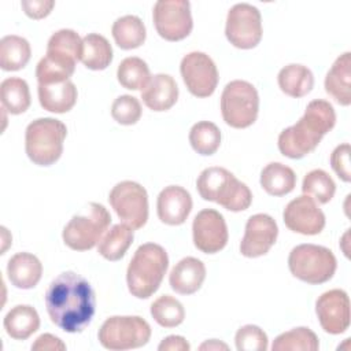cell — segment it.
<instances>
[{"mask_svg": "<svg viewBox=\"0 0 351 351\" xmlns=\"http://www.w3.org/2000/svg\"><path fill=\"white\" fill-rule=\"evenodd\" d=\"M97 337L111 351L138 348L149 341L151 326L138 315H112L101 324Z\"/></svg>", "mask_w": 351, "mask_h": 351, "instance_id": "9", "label": "cell"}, {"mask_svg": "<svg viewBox=\"0 0 351 351\" xmlns=\"http://www.w3.org/2000/svg\"><path fill=\"white\" fill-rule=\"evenodd\" d=\"M38 101L41 107L49 112L63 114L70 111L77 101V88L69 80L58 84L38 85Z\"/></svg>", "mask_w": 351, "mask_h": 351, "instance_id": "23", "label": "cell"}, {"mask_svg": "<svg viewBox=\"0 0 351 351\" xmlns=\"http://www.w3.org/2000/svg\"><path fill=\"white\" fill-rule=\"evenodd\" d=\"M302 191L303 195L313 197L317 203L326 204L335 196L336 184L325 170L314 169L304 176Z\"/></svg>", "mask_w": 351, "mask_h": 351, "instance_id": "36", "label": "cell"}, {"mask_svg": "<svg viewBox=\"0 0 351 351\" xmlns=\"http://www.w3.org/2000/svg\"><path fill=\"white\" fill-rule=\"evenodd\" d=\"M225 36L236 48H255L262 38V18L259 10L248 3L234 4L226 16Z\"/></svg>", "mask_w": 351, "mask_h": 351, "instance_id": "11", "label": "cell"}, {"mask_svg": "<svg viewBox=\"0 0 351 351\" xmlns=\"http://www.w3.org/2000/svg\"><path fill=\"white\" fill-rule=\"evenodd\" d=\"M350 154L351 148L348 143L337 145L330 155V166L340 180L344 182L351 181V169H350Z\"/></svg>", "mask_w": 351, "mask_h": 351, "instance_id": "41", "label": "cell"}, {"mask_svg": "<svg viewBox=\"0 0 351 351\" xmlns=\"http://www.w3.org/2000/svg\"><path fill=\"white\" fill-rule=\"evenodd\" d=\"M335 123L336 112L332 104L322 99L311 100L303 117L280 133L278 149L287 158L300 159L317 148Z\"/></svg>", "mask_w": 351, "mask_h": 351, "instance_id": "2", "label": "cell"}, {"mask_svg": "<svg viewBox=\"0 0 351 351\" xmlns=\"http://www.w3.org/2000/svg\"><path fill=\"white\" fill-rule=\"evenodd\" d=\"M3 325L11 339L26 340L38 330L40 315L33 306L18 304L5 314Z\"/></svg>", "mask_w": 351, "mask_h": 351, "instance_id": "24", "label": "cell"}, {"mask_svg": "<svg viewBox=\"0 0 351 351\" xmlns=\"http://www.w3.org/2000/svg\"><path fill=\"white\" fill-rule=\"evenodd\" d=\"M195 247L204 254H215L228 244L229 233L225 218L214 208H204L196 214L192 222Z\"/></svg>", "mask_w": 351, "mask_h": 351, "instance_id": "14", "label": "cell"}, {"mask_svg": "<svg viewBox=\"0 0 351 351\" xmlns=\"http://www.w3.org/2000/svg\"><path fill=\"white\" fill-rule=\"evenodd\" d=\"M152 18L158 34L167 41L184 40L193 27L188 0H159L154 5Z\"/></svg>", "mask_w": 351, "mask_h": 351, "instance_id": "12", "label": "cell"}, {"mask_svg": "<svg viewBox=\"0 0 351 351\" xmlns=\"http://www.w3.org/2000/svg\"><path fill=\"white\" fill-rule=\"evenodd\" d=\"M239 351H266L269 347L267 335L256 325L241 326L234 336Z\"/></svg>", "mask_w": 351, "mask_h": 351, "instance_id": "40", "label": "cell"}, {"mask_svg": "<svg viewBox=\"0 0 351 351\" xmlns=\"http://www.w3.org/2000/svg\"><path fill=\"white\" fill-rule=\"evenodd\" d=\"M259 95L256 88L243 80L226 84L221 95V114L226 125L234 129L251 126L258 117Z\"/></svg>", "mask_w": 351, "mask_h": 351, "instance_id": "8", "label": "cell"}, {"mask_svg": "<svg viewBox=\"0 0 351 351\" xmlns=\"http://www.w3.org/2000/svg\"><path fill=\"white\" fill-rule=\"evenodd\" d=\"M115 44L121 49H134L144 44L147 30L143 21L136 15H125L118 18L111 27Z\"/></svg>", "mask_w": 351, "mask_h": 351, "instance_id": "31", "label": "cell"}, {"mask_svg": "<svg viewBox=\"0 0 351 351\" xmlns=\"http://www.w3.org/2000/svg\"><path fill=\"white\" fill-rule=\"evenodd\" d=\"M169 256L166 250L155 243L141 244L126 270L129 292L138 299L152 296L167 271Z\"/></svg>", "mask_w": 351, "mask_h": 351, "instance_id": "3", "label": "cell"}, {"mask_svg": "<svg viewBox=\"0 0 351 351\" xmlns=\"http://www.w3.org/2000/svg\"><path fill=\"white\" fill-rule=\"evenodd\" d=\"M285 226L304 236H314L322 232L325 228V214L318 207V203L307 196L302 195L291 200L282 213Z\"/></svg>", "mask_w": 351, "mask_h": 351, "instance_id": "15", "label": "cell"}, {"mask_svg": "<svg viewBox=\"0 0 351 351\" xmlns=\"http://www.w3.org/2000/svg\"><path fill=\"white\" fill-rule=\"evenodd\" d=\"M151 315L163 328H176L182 324L185 310L180 300L170 295H162L151 304Z\"/></svg>", "mask_w": 351, "mask_h": 351, "instance_id": "37", "label": "cell"}, {"mask_svg": "<svg viewBox=\"0 0 351 351\" xmlns=\"http://www.w3.org/2000/svg\"><path fill=\"white\" fill-rule=\"evenodd\" d=\"M181 77L188 90L196 97H208L218 85V70L214 60L204 52L186 53L180 64Z\"/></svg>", "mask_w": 351, "mask_h": 351, "instance_id": "13", "label": "cell"}, {"mask_svg": "<svg viewBox=\"0 0 351 351\" xmlns=\"http://www.w3.org/2000/svg\"><path fill=\"white\" fill-rule=\"evenodd\" d=\"M32 350H66V344L59 337L51 333H44L36 339V341L32 344Z\"/></svg>", "mask_w": 351, "mask_h": 351, "instance_id": "43", "label": "cell"}, {"mask_svg": "<svg viewBox=\"0 0 351 351\" xmlns=\"http://www.w3.org/2000/svg\"><path fill=\"white\" fill-rule=\"evenodd\" d=\"M278 236L277 222L267 214L251 215L240 243V252L247 258H258L269 252Z\"/></svg>", "mask_w": 351, "mask_h": 351, "instance_id": "17", "label": "cell"}, {"mask_svg": "<svg viewBox=\"0 0 351 351\" xmlns=\"http://www.w3.org/2000/svg\"><path fill=\"white\" fill-rule=\"evenodd\" d=\"M32 49L26 38L15 34L4 36L0 40V67L4 71L23 69L30 60Z\"/></svg>", "mask_w": 351, "mask_h": 351, "instance_id": "30", "label": "cell"}, {"mask_svg": "<svg viewBox=\"0 0 351 351\" xmlns=\"http://www.w3.org/2000/svg\"><path fill=\"white\" fill-rule=\"evenodd\" d=\"M199 348L200 350H228V346L215 339H211L208 341H204Z\"/></svg>", "mask_w": 351, "mask_h": 351, "instance_id": "45", "label": "cell"}, {"mask_svg": "<svg viewBox=\"0 0 351 351\" xmlns=\"http://www.w3.org/2000/svg\"><path fill=\"white\" fill-rule=\"evenodd\" d=\"M192 210L191 193L180 185H169L160 191L156 200L158 218L170 226L182 225Z\"/></svg>", "mask_w": 351, "mask_h": 351, "instance_id": "18", "label": "cell"}, {"mask_svg": "<svg viewBox=\"0 0 351 351\" xmlns=\"http://www.w3.org/2000/svg\"><path fill=\"white\" fill-rule=\"evenodd\" d=\"M189 143L197 154L210 156L215 154L221 145V130L210 121H200L191 128Z\"/></svg>", "mask_w": 351, "mask_h": 351, "instance_id": "35", "label": "cell"}, {"mask_svg": "<svg viewBox=\"0 0 351 351\" xmlns=\"http://www.w3.org/2000/svg\"><path fill=\"white\" fill-rule=\"evenodd\" d=\"M351 53L340 55L325 77L326 93L340 106L351 104Z\"/></svg>", "mask_w": 351, "mask_h": 351, "instance_id": "22", "label": "cell"}, {"mask_svg": "<svg viewBox=\"0 0 351 351\" xmlns=\"http://www.w3.org/2000/svg\"><path fill=\"white\" fill-rule=\"evenodd\" d=\"M141 104L137 97L130 95H121L111 106V117L121 125H134L141 118Z\"/></svg>", "mask_w": 351, "mask_h": 351, "instance_id": "39", "label": "cell"}, {"mask_svg": "<svg viewBox=\"0 0 351 351\" xmlns=\"http://www.w3.org/2000/svg\"><path fill=\"white\" fill-rule=\"evenodd\" d=\"M0 97L3 108L14 115L25 112L32 101L29 85L19 77L5 78L0 84Z\"/></svg>", "mask_w": 351, "mask_h": 351, "instance_id": "32", "label": "cell"}, {"mask_svg": "<svg viewBox=\"0 0 351 351\" xmlns=\"http://www.w3.org/2000/svg\"><path fill=\"white\" fill-rule=\"evenodd\" d=\"M21 5L25 14L33 19H43L48 16L55 7V1L52 0H22Z\"/></svg>", "mask_w": 351, "mask_h": 351, "instance_id": "42", "label": "cell"}, {"mask_svg": "<svg viewBox=\"0 0 351 351\" xmlns=\"http://www.w3.org/2000/svg\"><path fill=\"white\" fill-rule=\"evenodd\" d=\"M108 202L118 218L133 230L148 221V195L144 186L134 181L118 182L108 195Z\"/></svg>", "mask_w": 351, "mask_h": 351, "instance_id": "10", "label": "cell"}, {"mask_svg": "<svg viewBox=\"0 0 351 351\" xmlns=\"http://www.w3.org/2000/svg\"><path fill=\"white\" fill-rule=\"evenodd\" d=\"M204 278V263L197 258L186 256L174 265L169 276V282L174 292L180 295H192L202 288Z\"/></svg>", "mask_w": 351, "mask_h": 351, "instance_id": "19", "label": "cell"}, {"mask_svg": "<svg viewBox=\"0 0 351 351\" xmlns=\"http://www.w3.org/2000/svg\"><path fill=\"white\" fill-rule=\"evenodd\" d=\"M133 237V229L126 223L112 225L99 241L97 252L107 261H119L132 245Z\"/></svg>", "mask_w": 351, "mask_h": 351, "instance_id": "27", "label": "cell"}, {"mask_svg": "<svg viewBox=\"0 0 351 351\" xmlns=\"http://www.w3.org/2000/svg\"><path fill=\"white\" fill-rule=\"evenodd\" d=\"M111 223L108 210L100 203H89L84 214L74 215L63 229L64 244L74 251L92 250Z\"/></svg>", "mask_w": 351, "mask_h": 351, "instance_id": "6", "label": "cell"}, {"mask_svg": "<svg viewBox=\"0 0 351 351\" xmlns=\"http://www.w3.org/2000/svg\"><path fill=\"white\" fill-rule=\"evenodd\" d=\"M321 328L330 335L344 333L350 326V298L343 289L324 292L315 302Z\"/></svg>", "mask_w": 351, "mask_h": 351, "instance_id": "16", "label": "cell"}, {"mask_svg": "<svg viewBox=\"0 0 351 351\" xmlns=\"http://www.w3.org/2000/svg\"><path fill=\"white\" fill-rule=\"evenodd\" d=\"M261 185L271 196H284L293 191L296 174L291 167L280 162H271L261 171Z\"/></svg>", "mask_w": 351, "mask_h": 351, "instance_id": "28", "label": "cell"}, {"mask_svg": "<svg viewBox=\"0 0 351 351\" xmlns=\"http://www.w3.org/2000/svg\"><path fill=\"white\" fill-rule=\"evenodd\" d=\"M43 265L40 259L30 252H18L7 263V277L10 282L19 289L34 288L41 280Z\"/></svg>", "mask_w": 351, "mask_h": 351, "instance_id": "21", "label": "cell"}, {"mask_svg": "<svg viewBox=\"0 0 351 351\" xmlns=\"http://www.w3.org/2000/svg\"><path fill=\"white\" fill-rule=\"evenodd\" d=\"M75 60L60 53L47 52V55L37 63L36 77L38 85L58 84L69 81V78L74 74Z\"/></svg>", "mask_w": 351, "mask_h": 351, "instance_id": "25", "label": "cell"}, {"mask_svg": "<svg viewBox=\"0 0 351 351\" xmlns=\"http://www.w3.org/2000/svg\"><path fill=\"white\" fill-rule=\"evenodd\" d=\"M151 73L148 64L137 56H129L125 58L117 70V78L118 82L130 90H138L144 89L148 81L151 80Z\"/></svg>", "mask_w": 351, "mask_h": 351, "instance_id": "34", "label": "cell"}, {"mask_svg": "<svg viewBox=\"0 0 351 351\" xmlns=\"http://www.w3.org/2000/svg\"><path fill=\"white\" fill-rule=\"evenodd\" d=\"M196 188L202 199L215 202L233 213L244 211L252 203L250 188L219 166L204 169L196 180Z\"/></svg>", "mask_w": 351, "mask_h": 351, "instance_id": "4", "label": "cell"}, {"mask_svg": "<svg viewBox=\"0 0 351 351\" xmlns=\"http://www.w3.org/2000/svg\"><path fill=\"white\" fill-rule=\"evenodd\" d=\"M159 351H189L191 346L185 337L178 335H170L165 337L158 346Z\"/></svg>", "mask_w": 351, "mask_h": 351, "instance_id": "44", "label": "cell"}, {"mask_svg": "<svg viewBox=\"0 0 351 351\" xmlns=\"http://www.w3.org/2000/svg\"><path fill=\"white\" fill-rule=\"evenodd\" d=\"M280 89L291 97H303L314 86V75L307 66L291 63L282 67L277 75Z\"/></svg>", "mask_w": 351, "mask_h": 351, "instance_id": "26", "label": "cell"}, {"mask_svg": "<svg viewBox=\"0 0 351 351\" xmlns=\"http://www.w3.org/2000/svg\"><path fill=\"white\" fill-rule=\"evenodd\" d=\"M141 99L144 104L152 111H167L177 103V82L169 74H155L141 90Z\"/></svg>", "mask_w": 351, "mask_h": 351, "instance_id": "20", "label": "cell"}, {"mask_svg": "<svg viewBox=\"0 0 351 351\" xmlns=\"http://www.w3.org/2000/svg\"><path fill=\"white\" fill-rule=\"evenodd\" d=\"M319 341L317 335L304 326L293 328L278 335L271 344L273 351H317Z\"/></svg>", "mask_w": 351, "mask_h": 351, "instance_id": "33", "label": "cell"}, {"mask_svg": "<svg viewBox=\"0 0 351 351\" xmlns=\"http://www.w3.org/2000/svg\"><path fill=\"white\" fill-rule=\"evenodd\" d=\"M47 52L60 53L78 62L82 52V38L71 29H60L49 37Z\"/></svg>", "mask_w": 351, "mask_h": 351, "instance_id": "38", "label": "cell"}, {"mask_svg": "<svg viewBox=\"0 0 351 351\" xmlns=\"http://www.w3.org/2000/svg\"><path fill=\"white\" fill-rule=\"evenodd\" d=\"M51 321L67 333L82 332L95 315V292L86 278L63 271L51 281L44 296Z\"/></svg>", "mask_w": 351, "mask_h": 351, "instance_id": "1", "label": "cell"}, {"mask_svg": "<svg viewBox=\"0 0 351 351\" xmlns=\"http://www.w3.org/2000/svg\"><path fill=\"white\" fill-rule=\"evenodd\" d=\"M67 136L66 125L55 118H38L30 122L25 133V149L27 158L38 166H51L63 152V141Z\"/></svg>", "mask_w": 351, "mask_h": 351, "instance_id": "5", "label": "cell"}, {"mask_svg": "<svg viewBox=\"0 0 351 351\" xmlns=\"http://www.w3.org/2000/svg\"><path fill=\"white\" fill-rule=\"evenodd\" d=\"M80 60L90 70H104L112 62V47L104 36L89 33L82 38Z\"/></svg>", "mask_w": 351, "mask_h": 351, "instance_id": "29", "label": "cell"}, {"mask_svg": "<svg viewBox=\"0 0 351 351\" xmlns=\"http://www.w3.org/2000/svg\"><path fill=\"white\" fill-rule=\"evenodd\" d=\"M288 267L293 277L307 284L329 281L337 267L335 254L322 245L300 244L291 250Z\"/></svg>", "mask_w": 351, "mask_h": 351, "instance_id": "7", "label": "cell"}]
</instances>
